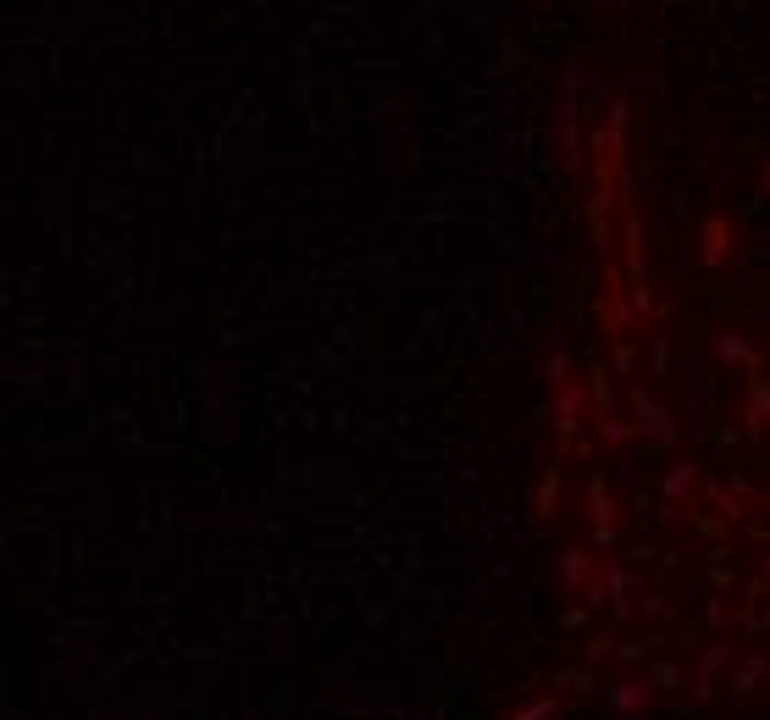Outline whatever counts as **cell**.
Segmentation results:
<instances>
[{
    "instance_id": "cell-1",
    "label": "cell",
    "mask_w": 770,
    "mask_h": 720,
    "mask_svg": "<svg viewBox=\"0 0 770 720\" xmlns=\"http://www.w3.org/2000/svg\"><path fill=\"white\" fill-rule=\"evenodd\" d=\"M588 604H593V610L610 604L615 615H632V599H626V565L621 560H610V554L599 560V576H593V588H588Z\"/></svg>"
},
{
    "instance_id": "cell-2",
    "label": "cell",
    "mask_w": 770,
    "mask_h": 720,
    "mask_svg": "<svg viewBox=\"0 0 770 720\" xmlns=\"http://www.w3.org/2000/svg\"><path fill=\"white\" fill-rule=\"evenodd\" d=\"M604 704H610L615 720H643V715H649V704H654L649 676H626V682L604 687Z\"/></svg>"
},
{
    "instance_id": "cell-3",
    "label": "cell",
    "mask_w": 770,
    "mask_h": 720,
    "mask_svg": "<svg viewBox=\"0 0 770 720\" xmlns=\"http://www.w3.org/2000/svg\"><path fill=\"white\" fill-rule=\"evenodd\" d=\"M732 665V643H710L698 654V671H693V698H715L721 693V671Z\"/></svg>"
},
{
    "instance_id": "cell-4",
    "label": "cell",
    "mask_w": 770,
    "mask_h": 720,
    "mask_svg": "<svg viewBox=\"0 0 770 720\" xmlns=\"http://www.w3.org/2000/svg\"><path fill=\"white\" fill-rule=\"evenodd\" d=\"M632 410H638V432H649L654 444H676V427L665 416V405H654L643 388H632Z\"/></svg>"
},
{
    "instance_id": "cell-5",
    "label": "cell",
    "mask_w": 770,
    "mask_h": 720,
    "mask_svg": "<svg viewBox=\"0 0 770 720\" xmlns=\"http://www.w3.org/2000/svg\"><path fill=\"white\" fill-rule=\"evenodd\" d=\"M588 521H593V532H599V549H610V543H615V504H610L604 477L588 482Z\"/></svg>"
},
{
    "instance_id": "cell-6",
    "label": "cell",
    "mask_w": 770,
    "mask_h": 720,
    "mask_svg": "<svg viewBox=\"0 0 770 720\" xmlns=\"http://www.w3.org/2000/svg\"><path fill=\"white\" fill-rule=\"evenodd\" d=\"M577 427H582V388L566 383V388H554V432L571 444V438H577Z\"/></svg>"
},
{
    "instance_id": "cell-7",
    "label": "cell",
    "mask_w": 770,
    "mask_h": 720,
    "mask_svg": "<svg viewBox=\"0 0 770 720\" xmlns=\"http://www.w3.org/2000/svg\"><path fill=\"white\" fill-rule=\"evenodd\" d=\"M765 676H770V654H743V660L732 665V693L748 698L759 682H765Z\"/></svg>"
},
{
    "instance_id": "cell-8",
    "label": "cell",
    "mask_w": 770,
    "mask_h": 720,
    "mask_svg": "<svg viewBox=\"0 0 770 720\" xmlns=\"http://www.w3.org/2000/svg\"><path fill=\"white\" fill-rule=\"evenodd\" d=\"M593 576H599V560L588 549H566V588H593Z\"/></svg>"
},
{
    "instance_id": "cell-9",
    "label": "cell",
    "mask_w": 770,
    "mask_h": 720,
    "mask_svg": "<svg viewBox=\"0 0 770 720\" xmlns=\"http://www.w3.org/2000/svg\"><path fill=\"white\" fill-rule=\"evenodd\" d=\"M715 355L754 366V360H759V344H754V338H743V333H715Z\"/></svg>"
},
{
    "instance_id": "cell-10",
    "label": "cell",
    "mask_w": 770,
    "mask_h": 720,
    "mask_svg": "<svg viewBox=\"0 0 770 720\" xmlns=\"http://www.w3.org/2000/svg\"><path fill=\"white\" fill-rule=\"evenodd\" d=\"M721 261H726V222L710 216L704 222V266H721Z\"/></svg>"
},
{
    "instance_id": "cell-11",
    "label": "cell",
    "mask_w": 770,
    "mask_h": 720,
    "mask_svg": "<svg viewBox=\"0 0 770 720\" xmlns=\"http://www.w3.org/2000/svg\"><path fill=\"white\" fill-rule=\"evenodd\" d=\"M693 482H698V471L693 466H671V477H665V499H671V504H682L687 499V493H693Z\"/></svg>"
},
{
    "instance_id": "cell-12",
    "label": "cell",
    "mask_w": 770,
    "mask_h": 720,
    "mask_svg": "<svg viewBox=\"0 0 770 720\" xmlns=\"http://www.w3.org/2000/svg\"><path fill=\"white\" fill-rule=\"evenodd\" d=\"M643 676H649V687H654V693H671V687L682 682V665H671V660H665V665H649Z\"/></svg>"
},
{
    "instance_id": "cell-13",
    "label": "cell",
    "mask_w": 770,
    "mask_h": 720,
    "mask_svg": "<svg viewBox=\"0 0 770 720\" xmlns=\"http://www.w3.org/2000/svg\"><path fill=\"white\" fill-rule=\"evenodd\" d=\"M554 715H560V704H554V698H527V704H521L510 720H554Z\"/></svg>"
},
{
    "instance_id": "cell-14",
    "label": "cell",
    "mask_w": 770,
    "mask_h": 720,
    "mask_svg": "<svg viewBox=\"0 0 770 720\" xmlns=\"http://www.w3.org/2000/svg\"><path fill=\"white\" fill-rule=\"evenodd\" d=\"M632 432H638V427H626L621 416H599V438H604V444H615V449H621L626 438H632Z\"/></svg>"
},
{
    "instance_id": "cell-15",
    "label": "cell",
    "mask_w": 770,
    "mask_h": 720,
    "mask_svg": "<svg viewBox=\"0 0 770 720\" xmlns=\"http://www.w3.org/2000/svg\"><path fill=\"white\" fill-rule=\"evenodd\" d=\"M765 416H770V383L759 377V383H754V405H748V421H754V427H765Z\"/></svg>"
},
{
    "instance_id": "cell-16",
    "label": "cell",
    "mask_w": 770,
    "mask_h": 720,
    "mask_svg": "<svg viewBox=\"0 0 770 720\" xmlns=\"http://www.w3.org/2000/svg\"><path fill=\"white\" fill-rule=\"evenodd\" d=\"M554 499H560V477H549V482H543V493H538L543 516H554Z\"/></svg>"
},
{
    "instance_id": "cell-17",
    "label": "cell",
    "mask_w": 770,
    "mask_h": 720,
    "mask_svg": "<svg viewBox=\"0 0 770 720\" xmlns=\"http://www.w3.org/2000/svg\"><path fill=\"white\" fill-rule=\"evenodd\" d=\"M765 183H770V161H765Z\"/></svg>"
}]
</instances>
